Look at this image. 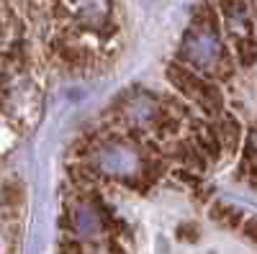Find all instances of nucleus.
<instances>
[{"label":"nucleus","instance_id":"obj_5","mask_svg":"<svg viewBox=\"0 0 257 254\" xmlns=\"http://www.w3.org/2000/svg\"><path fill=\"white\" fill-rule=\"evenodd\" d=\"M208 216H211L213 223H219L221 228H229V231H242V226L247 221L239 208H234L231 203H221V200H213L211 203Z\"/></svg>","mask_w":257,"mask_h":254},{"label":"nucleus","instance_id":"obj_7","mask_svg":"<svg viewBox=\"0 0 257 254\" xmlns=\"http://www.w3.org/2000/svg\"><path fill=\"white\" fill-rule=\"evenodd\" d=\"M67 177L72 182V187H77L80 193H88V190H95L100 185V175L95 172V169L90 164H85V162H72L67 164Z\"/></svg>","mask_w":257,"mask_h":254},{"label":"nucleus","instance_id":"obj_14","mask_svg":"<svg viewBox=\"0 0 257 254\" xmlns=\"http://www.w3.org/2000/svg\"><path fill=\"white\" fill-rule=\"evenodd\" d=\"M242 231H244V236H247L249 241L257 244V218H247L244 226H242Z\"/></svg>","mask_w":257,"mask_h":254},{"label":"nucleus","instance_id":"obj_16","mask_svg":"<svg viewBox=\"0 0 257 254\" xmlns=\"http://www.w3.org/2000/svg\"><path fill=\"white\" fill-rule=\"evenodd\" d=\"M247 180H249V185H254L257 187V162L249 167V172H247Z\"/></svg>","mask_w":257,"mask_h":254},{"label":"nucleus","instance_id":"obj_6","mask_svg":"<svg viewBox=\"0 0 257 254\" xmlns=\"http://www.w3.org/2000/svg\"><path fill=\"white\" fill-rule=\"evenodd\" d=\"M26 205V187L21 180H8L3 187V221H11Z\"/></svg>","mask_w":257,"mask_h":254},{"label":"nucleus","instance_id":"obj_13","mask_svg":"<svg viewBox=\"0 0 257 254\" xmlns=\"http://www.w3.org/2000/svg\"><path fill=\"white\" fill-rule=\"evenodd\" d=\"M178 239H183V241H196V239H198V228L193 226V223H183V226L178 228Z\"/></svg>","mask_w":257,"mask_h":254},{"label":"nucleus","instance_id":"obj_12","mask_svg":"<svg viewBox=\"0 0 257 254\" xmlns=\"http://www.w3.org/2000/svg\"><path fill=\"white\" fill-rule=\"evenodd\" d=\"M213 75H216V80H231L234 77V57L224 49L216 59V65H213Z\"/></svg>","mask_w":257,"mask_h":254},{"label":"nucleus","instance_id":"obj_1","mask_svg":"<svg viewBox=\"0 0 257 254\" xmlns=\"http://www.w3.org/2000/svg\"><path fill=\"white\" fill-rule=\"evenodd\" d=\"M213 126H216V134H219V141H221L224 159H231L242 146V123L237 121V116L224 111L213 118Z\"/></svg>","mask_w":257,"mask_h":254},{"label":"nucleus","instance_id":"obj_2","mask_svg":"<svg viewBox=\"0 0 257 254\" xmlns=\"http://www.w3.org/2000/svg\"><path fill=\"white\" fill-rule=\"evenodd\" d=\"M190 139L208 154L211 162L224 159V149H221V141H219V134H216V126L213 123H208V121H190Z\"/></svg>","mask_w":257,"mask_h":254},{"label":"nucleus","instance_id":"obj_10","mask_svg":"<svg viewBox=\"0 0 257 254\" xmlns=\"http://www.w3.org/2000/svg\"><path fill=\"white\" fill-rule=\"evenodd\" d=\"M170 157L165 154H157V157H144V167H142V175L144 180H149L152 185H157L165 175H167V169H170Z\"/></svg>","mask_w":257,"mask_h":254},{"label":"nucleus","instance_id":"obj_17","mask_svg":"<svg viewBox=\"0 0 257 254\" xmlns=\"http://www.w3.org/2000/svg\"><path fill=\"white\" fill-rule=\"evenodd\" d=\"M3 254H11V249H3Z\"/></svg>","mask_w":257,"mask_h":254},{"label":"nucleus","instance_id":"obj_11","mask_svg":"<svg viewBox=\"0 0 257 254\" xmlns=\"http://www.w3.org/2000/svg\"><path fill=\"white\" fill-rule=\"evenodd\" d=\"M234 54H237V65L252 67L254 62H257V41L254 39H247V36L234 39Z\"/></svg>","mask_w":257,"mask_h":254},{"label":"nucleus","instance_id":"obj_8","mask_svg":"<svg viewBox=\"0 0 257 254\" xmlns=\"http://www.w3.org/2000/svg\"><path fill=\"white\" fill-rule=\"evenodd\" d=\"M180 126H183V121H180L173 111H167L165 105H160V108L155 111V116H152V129H155L157 139H162V141L178 139Z\"/></svg>","mask_w":257,"mask_h":254},{"label":"nucleus","instance_id":"obj_4","mask_svg":"<svg viewBox=\"0 0 257 254\" xmlns=\"http://www.w3.org/2000/svg\"><path fill=\"white\" fill-rule=\"evenodd\" d=\"M165 75H167V82L173 85L183 98L193 100V95H196V90H198V82H201V77L196 72H193L190 67H185V65H180V62H170Z\"/></svg>","mask_w":257,"mask_h":254},{"label":"nucleus","instance_id":"obj_9","mask_svg":"<svg viewBox=\"0 0 257 254\" xmlns=\"http://www.w3.org/2000/svg\"><path fill=\"white\" fill-rule=\"evenodd\" d=\"M193 24H196L203 34H211V36H219L221 26H219V13L213 8L208 0H201V3L193 6Z\"/></svg>","mask_w":257,"mask_h":254},{"label":"nucleus","instance_id":"obj_18","mask_svg":"<svg viewBox=\"0 0 257 254\" xmlns=\"http://www.w3.org/2000/svg\"><path fill=\"white\" fill-rule=\"evenodd\" d=\"M254 13H257V3H254Z\"/></svg>","mask_w":257,"mask_h":254},{"label":"nucleus","instance_id":"obj_3","mask_svg":"<svg viewBox=\"0 0 257 254\" xmlns=\"http://www.w3.org/2000/svg\"><path fill=\"white\" fill-rule=\"evenodd\" d=\"M193 103H196L208 118H216L219 113H224V93H221L219 85L211 82V80L201 77L198 90H196V95H193Z\"/></svg>","mask_w":257,"mask_h":254},{"label":"nucleus","instance_id":"obj_15","mask_svg":"<svg viewBox=\"0 0 257 254\" xmlns=\"http://www.w3.org/2000/svg\"><path fill=\"white\" fill-rule=\"evenodd\" d=\"M193 200H196V203H211V190L208 187L203 190L201 185L193 187Z\"/></svg>","mask_w":257,"mask_h":254}]
</instances>
